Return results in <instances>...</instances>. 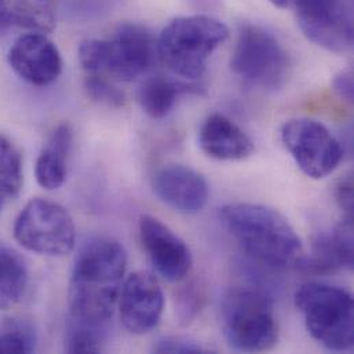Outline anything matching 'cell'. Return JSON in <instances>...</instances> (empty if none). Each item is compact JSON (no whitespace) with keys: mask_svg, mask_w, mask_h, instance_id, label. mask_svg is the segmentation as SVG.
Masks as SVG:
<instances>
[{"mask_svg":"<svg viewBox=\"0 0 354 354\" xmlns=\"http://www.w3.org/2000/svg\"><path fill=\"white\" fill-rule=\"evenodd\" d=\"M127 254L109 237H93L79 250L69 283L68 319L109 327L118 305Z\"/></svg>","mask_w":354,"mask_h":354,"instance_id":"1","label":"cell"},{"mask_svg":"<svg viewBox=\"0 0 354 354\" xmlns=\"http://www.w3.org/2000/svg\"><path fill=\"white\" fill-rule=\"evenodd\" d=\"M219 219L240 248L268 269L298 268L304 258V245L295 229L270 207L233 203L221 208Z\"/></svg>","mask_w":354,"mask_h":354,"instance_id":"2","label":"cell"},{"mask_svg":"<svg viewBox=\"0 0 354 354\" xmlns=\"http://www.w3.org/2000/svg\"><path fill=\"white\" fill-rule=\"evenodd\" d=\"M158 58L156 40L140 24H123L112 39H88L79 47V61L90 75L133 82L149 72Z\"/></svg>","mask_w":354,"mask_h":354,"instance_id":"3","label":"cell"},{"mask_svg":"<svg viewBox=\"0 0 354 354\" xmlns=\"http://www.w3.org/2000/svg\"><path fill=\"white\" fill-rule=\"evenodd\" d=\"M227 37V26L214 17H179L156 40L158 58L174 75L196 80L204 75L211 54Z\"/></svg>","mask_w":354,"mask_h":354,"instance_id":"4","label":"cell"},{"mask_svg":"<svg viewBox=\"0 0 354 354\" xmlns=\"http://www.w3.org/2000/svg\"><path fill=\"white\" fill-rule=\"evenodd\" d=\"M221 327L234 351H270L279 338L272 297L266 290L252 286L229 290L221 305Z\"/></svg>","mask_w":354,"mask_h":354,"instance_id":"5","label":"cell"},{"mask_svg":"<svg viewBox=\"0 0 354 354\" xmlns=\"http://www.w3.org/2000/svg\"><path fill=\"white\" fill-rule=\"evenodd\" d=\"M295 304L313 339L331 352H348L354 345V304L344 288L323 284H304L295 294Z\"/></svg>","mask_w":354,"mask_h":354,"instance_id":"6","label":"cell"},{"mask_svg":"<svg viewBox=\"0 0 354 354\" xmlns=\"http://www.w3.org/2000/svg\"><path fill=\"white\" fill-rule=\"evenodd\" d=\"M230 69L251 87L274 90L287 76L288 57L273 33L259 25L244 24L239 30Z\"/></svg>","mask_w":354,"mask_h":354,"instance_id":"7","label":"cell"},{"mask_svg":"<svg viewBox=\"0 0 354 354\" xmlns=\"http://www.w3.org/2000/svg\"><path fill=\"white\" fill-rule=\"evenodd\" d=\"M15 240L28 251L62 257L73 251L76 227L68 209L48 198H32L14 223Z\"/></svg>","mask_w":354,"mask_h":354,"instance_id":"8","label":"cell"},{"mask_svg":"<svg viewBox=\"0 0 354 354\" xmlns=\"http://www.w3.org/2000/svg\"><path fill=\"white\" fill-rule=\"evenodd\" d=\"M281 140L298 167L308 177L320 179L333 174L344 159V145L320 122L294 119L281 130Z\"/></svg>","mask_w":354,"mask_h":354,"instance_id":"9","label":"cell"},{"mask_svg":"<svg viewBox=\"0 0 354 354\" xmlns=\"http://www.w3.org/2000/svg\"><path fill=\"white\" fill-rule=\"evenodd\" d=\"M297 19L304 35L315 44L346 53L353 47V15L349 0H299Z\"/></svg>","mask_w":354,"mask_h":354,"instance_id":"10","label":"cell"},{"mask_svg":"<svg viewBox=\"0 0 354 354\" xmlns=\"http://www.w3.org/2000/svg\"><path fill=\"white\" fill-rule=\"evenodd\" d=\"M119 315L124 328L144 335L158 327L165 310V294L159 280L149 272L131 273L122 284Z\"/></svg>","mask_w":354,"mask_h":354,"instance_id":"11","label":"cell"},{"mask_svg":"<svg viewBox=\"0 0 354 354\" xmlns=\"http://www.w3.org/2000/svg\"><path fill=\"white\" fill-rule=\"evenodd\" d=\"M138 229L142 247L155 270L171 283L185 280L193 265L190 250L185 241L152 215H142Z\"/></svg>","mask_w":354,"mask_h":354,"instance_id":"12","label":"cell"},{"mask_svg":"<svg viewBox=\"0 0 354 354\" xmlns=\"http://www.w3.org/2000/svg\"><path fill=\"white\" fill-rule=\"evenodd\" d=\"M8 64L22 80L36 87L54 83L62 72L58 47L40 32L19 36L8 51Z\"/></svg>","mask_w":354,"mask_h":354,"instance_id":"13","label":"cell"},{"mask_svg":"<svg viewBox=\"0 0 354 354\" xmlns=\"http://www.w3.org/2000/svg\"><path fill=\"white\" fill-rule=\"evenodd\" d=\"M152 186L160 201L186 215L200 212L209 197L205 178L193 169L180 165L159 170L153 177Z\"/></svg>","mask_w":354,"mask_h":354,"instance_id":"14","label":"cell"},{"mask_svg":"<svg viewBox=\"0 0 354 354\" xmlns=\"http://www.w3.org/2000/svg\"><path fill=\"white\" fill-rule=\"evenodd\" d=\"M353 216H345L331 232L319 234L312 244L309 257L298 266L313 274H330L339 270H352L353 258Z\"/></svg>","mask_w":354,"mask_h":354,"instance_id":"15","label":"cell"},{"mask_svg":"<svg viewBox=\"0 0 354 354\" xmlns=\"http://www.w3.org/2000/svg\"><path fill=\"white\" fill-rule=\"evenodd\" d=\"M201 151L216 160H243L254 152L251 138L229 118L215 113L205 119L198 131Z\"/></svg>","mask_w":354,"mask_h":354,"instance_id":"16","label":"cell"},{"mask_svg":"<svg viewBox=\"0 0 354 354\" xmlns=\"http://www.w3.org/2000/svg\"><path fill=\"white\" fill-rule=\"evenodd\" d=\"M73 145V131L68 123L59 124L41 149L35 167L37 183L47 189H59L68 174V158Z\"/></svg>","mask_w":354,"mask_h":354,"instance_id":"17","label":"cell"},{"mask_svg":"<svg viewBox=\"0 0 354 354\" xmlns=\"http://www.w3.org/2000/svg\"><path fill=\"white\" fill-rule=\"evenodd\" d=\"M28 281L25 259L17 251L0 247V310H7L22 301Z\"/></svg>","mask_w":354,"mask_h":354,"instance_id":"18","label":"cell"},{"mask_svg":"<svg viewBox=\"0 0 354 354\" xmlns=\"http://www.w3.org/2000/svg\"><path fill=\"white\" fill-rule=\"evenodd\" d=\"M189 87L163 76L145 79L137 90V101L141 109L152 119H165L174 108L178 95Z\"/></svg>","mask_w":354,"mask_h":354,"instance_id":"19","label":"cell"},{"mask_svg":"<svg viewBox=\"0 0 354 354\" xmlns=\"http://www.w3.org/2000/svg\"><path fill=\"white\" fill-rule=\"evenodd\" d=\"M10 10L17 28L46 33L55 25V8L51 0H12Z\"/></svg>","mask_w":354,"mask_h":354,"instance_id":"20","label":"cell"},{"mask_svg":"<svg viewBox=\"0 0 354 354\" xmlns=\"http://www.w3.org/2000/svg\"><path fill=\"white\" fill-rule=\"evenodd\" d=\"M22 155L15 144L0 134V198L18 196L22 187Z\"/></svg>","mask_w":354,"mask_h":354,"instance_id":"21","label":"cell"},{"mask_svg":"<svg viewBox=\"0 0 354 354\" xmlns=\"http://www.w3.org/2000/svg\"><path fill=\"white\" fill-rule=\"evenodd\" d=\"M35 326L22 317L0 320V353H32L36 349Z\"/></svg>","mask_w":354,"mask_h":354,"instance_id":"22","label":"cell"},{"mask_svg":"<svg viewBox=\"0 0 354 354\" xmlns=\"http://www.w3.org/2000/svg\"><path fill=\"white\" fill-rule=\"evenodd\" d=\"M109 327L66 319L65 351L68 353H98L102 351Z\"/></svg>","mask_w":354,"mask_h":354,"instance_id":"23","label":"cell"},{"mask_svg":"<svg viewBox=\"0 0 354 354\" xmlns=\"http://www.w3.org/2000/svg\"><path fill=\"white\" fill-rule=\"evenodd\" d=\"M84 90L94 102L111 108H122L126 104V94L104 76H87L84 82Z\"/></svg>","mask_w":354,"mask_h":354,"instance_id":"24","label":"cell"},{"mask_svg":"<svg viewBox=\"0 0 354 354\" xmlns=\"http://www.w3.org/2000/svg\"><path fill=\"white\" fill-rule=\"evenodd\" d=\"M198 286L190 284L178 295L177 313L178 319L182 324H189L197 316L203 308L204 295Z\"/></svg>","mask_w":354,"mask_h":354,"instance_id":"25","label":"cell"},{"mask_svg":"<svg viewBox=\"0 0 354 354\" xmlns=\"http://www.w3.org/2000/svg\"><path fill=\"white\" fill-rule=\"evenodd\" d=\"M156 353H204L205 349L196 341L185 337H166L153 346Z\"/></svg>","mask_w":354,"mask_h":354,"instance_id":"26","label":"cell"},{"mask_svg":"<svg viewBox=\"0 0 354 354\" xmlns=\"http://www.w3.org/2000/svg\"><path fill=\"white\" fill-rule=\"evenodd\" d=\"M337 204L345 212V216H353V179L352 176L339 179L334 190Z\"/></svg>","mask_w":354,"mask_h":354,"instance_id":"27","label":"cell"},{"mask_svg":"<svg viewBox=\"0 0 354 354\" xmlns=\"http://www.w3.org/2000/svg\"><path fill=\"white\" fill-rule=\"evenodd\" d=\"M333 88L339 98L346 102H353V73L352 71L339 72L333 80Z\"/></svg>","mask_w":354,"mask_h":354,"instance_id":"28","label":"cell"},{"mask_svg":"<svg viewBox=\"0 0 354 354\" xmlns=\"http://www.w3.org/2000/svg\"><path fill=\"white\" fill-rule=\"evenodd\" d=\"M14 28L17 26L14 22L12 12L10 10V3L0 4V39H3Z\"/></svg>","mask_w":354,"mask_h":354,"instance_id":"29","label":"cell"},{"mask_svg":"<svg viewBox=\"0 0 354 354\" xmlns=\"http://www.w3.org/2000/svg\"><path fill=\"white\" fill-rule=\"evenodd\" d=\"M269 1L279 8H291L297 4L298 0H269Z\"/></svg>","mask_w":354,"mask_h":354,"instance_id":"30","label":"cell"},{"mask_svg":"<svg viewBox=\"0 0 354 354\" xmlns=\"http://www.w3.org/2000/svg\"><path fill=\"white\" fill-rule=\"evenodd\" d=\"M3 203H4V201H3V200H1V198H0V208H1V205H3Z\"/></svg>","mask_w":354,"mask_h":354,"instance_id":"31","label":"cell"}]
</instances>
